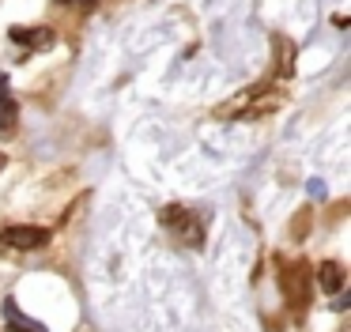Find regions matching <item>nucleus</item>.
<instances>
[{"label": "nucleus", "instance_id": "1", "mask_svg": "<svg viewBox=\"0 0 351 332\" xmlns=\"http://www.w3.org/2000/svg\"><path fill=\"white\" fill-rule=\"evenodd\" d=\"M162 223L174 226L178 238H182L185 246H200V238H204V226H200L185 208H167V211H162Z\"/></svg>", "mask_w": 351, "mask_h": 332}, {"label": "nucleus", "instance_id": "2", "mask_svg": "<svg viewBox=\"0 0 351 332\" xmlns=\"http://www.w3.org/2000/svg\"><path fill=\"white\" fill-rule=\"evenodd\" d=\"M0 238L8 241L12 249H38L49 241V230L46 226H12V230H4Z\"/></svg>", "mask_w": 351, "mask_h": 332}, {"label": "nucleus", "instance_id": "3", "mask_svg": "<svg viewBox=\"0 0 351 332\" xmlns=\"http://www.w3.org/2000/svg\"><path fill=\"white\" fill-rule=\"evenodd\" d=\"M12 42L31 45V49H49L53 45V30L49 27H12Z\"/></svg>", "mask_w": 351, "mask_h": 332}, {"label": "nucleus", "instance_id": "4", "mask_svg": "<svg viewBox=\"0 0 351 332\" xmlns=\"http://www.w3.org/2000/svg\"><path fill=\"white\" fill-rule=\"evenodd\" d=\"M306 276H310V272H306V264H295V268L287 272V279H283V287H287V294L295 298V309H298V313H302L306 302H310V291H306Z\"/></svg>", "mask_w": 351, "mask_h": 332}, {"label": "nucleus", "instance_id": "5", "mask_svg": "<svg viewBox=\"0 0 351 332\" xmlns=\"http://www.w3.org/2000/svg\"><path fill=\"white\" fill-rule=\"evenodd\" d=\"M317 283H321V291H328V294H336L343 287V268L336 261H325L317 268Z\"/></svg>", "mask_w": 351, "mask_h": 332}, {"label": "nucleus", "instance_id": "6", "mask_svg": "<svg viewBox=\"0 0 351 332\" xmlns=\"http://www.w3.org/2000/svg\"><path fill=\"white\" fill-rule=\"evenodd\" d=\"M4 313H8V329H12V332H49L46 324H38V321H31V317H23L16 306H12V302L4 306Z\"/></svg>", "mask_w": 351, "mask_h": 332}, {"label": "nucleus", "instance_id": "7", "mask_svg": "<svg viewBox=\"0 0 351 332\" xmlns=\"http://www.w3.org/2000/svg\"><path fill=\"white\" fill-rule=\"evenodd\" d=\"M16 117H19L16 98H0V132H8V128L16 125Z\"/></svg>", "mask_w": 351, "mask_h": 332}, {"label": "nucleus", "instance_id": "8", "mask_svg": "<svg viewBox=\"0 0 351 332\" xmlns=\"http://www.w3.org/2000/svg\"><path fill=\"white\" fill-rule=\"evenodd\" d=\"M306 223H310V215L302 211V215H298V223H295V238H302V234H306Z\"/></svg>", "mask_w": 351, "mask_h": 332}, {"label": "nucleus", "instance_id": "9", "mask_svg": "<svg viewBox=\"0 0 351 332\" xmlns=\"http://www.w3.org/2000/svg\"><path fill=\"white\" fill-rule=\"evenodd\" d=\"M4 163H8V158H4V155H0V170H4Z\"/></svg>", "mask_w": 351, "mask_h": 332}]
</instances>
